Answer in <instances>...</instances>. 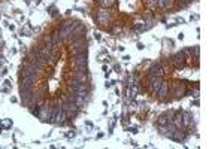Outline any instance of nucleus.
Returning <instances> with one entry per match:
<instances>
[{
  "mask_svg": "<svg viewBox=\"0 0 224 149\" xmlns=\"http://www.w3.org/2000/svg\"><path fill=\"white\" fill-rule=\"evenodd\" d=\"M181 124H182V127H191L193 116H191L188 112H184L182 115H181Z\"/></svg>",
  "mask_w": 224,
  "mask_h": 149,
  "instance_id": "f8f14e48",
  "label": "nucleus"
},
{
  "mask_svg": "<svg viewBox=\"0 0 224 149\" xmlns=\"http://www.w3.org/2000/svg\"><path fill=\"white\" fill-rule=\"evenodd\" d=\"M2 66H3V58L0 57V67H2Z\"/></svg>",
  "mask_w": 224,
  "mask_h": 149,
  "instance_id": "393cba45",
  "label": "nucleus"
},
{
  "mask_svg": "<svg viewBox=\"0 0 224 149\" xmlns=\"http://www.w3.org/2000/svg\"><path fill=\"white\" fill-rule=\"evenodd\" d=\"M33 82H34L33 78H24V76H22L20 89H32L33 88Z\"/></svg>",
  "mask_w": 224,
  "mask_h": 149,
  "instance_id": "ddd939ff",
  "label": "nucleus"
},
{
  "mask_svg": "<svg viewBox=\"0 0 224 149\" xmlns=\"http://www.w3.org/2000/svg\"><path fill=\"white\" fill-rule=\"evenodd\" d=\"M72 63H73V67H87V54H78L73 55L72 58Z\"/></svg>",
  "mask_w": 224,
  "mask_h": 149,
  "instance_id": "39448f33",
  "label": "nucleus"
},
{
  "mask_svg": "<svg viewBox=\"0 0 224 149\" xmlns=\"http://www.w3.org/2000/svg\"><path fill=\"white\" fill-rule=\"evenodd\" d=\"M61 110L66 112V115L72 116L79 110V106H78L75 102H72V100H64V103L61 104Z\"/></svg>",
  "mask_w": 224,
  "mask_h": 149,
  "instance_id": "f03ea898",
  "label": "nucleus"
},
{
  "mask_svg": "<svg viewBox=\"0 0 224 149\" xmlns=\"http://www.w3.org/2000/svg\"><path fill=\"white\" fill-rule=\"evenodd\" d=\"M157 122H158V125H164V124H167V116L164 115H160V118L157 119Z\"/></svg>",
  "mask_w": 224,
  "mask_h": 149,
  "instance_id": "412c9836",
  "label": "nucleus"
},
{
  "mask_svg": "<svg viewBox=\"0 0 224 149\" xmlns=\"http://www.w3.org/2000/svg\"><path fill=\"white\" fill-rule=\"evenodd\" d=\"M162 78H157V76H148V87H149V91L157 94V91L162 85Z\"/></svg>",
  "mask_w": 224,
  "mask_h": 149,
  "instance_id": "7ed1b4c3",
  "label": "nucleus"
},
{
  "mask_svg": "<svg viewBox=\"0 0 224 149\" xmlns=\"http://www.w3.org/2000/svg\"><path fill=\"white\" fill-rule=\"evenodd\" d=\"M120 31H121V28H120V27H115V28H114V33H120Z\"/></svg>",
  "mask_w": 224,
  "mask_h": 149,
  "instance_id": "b1692460",
  "label": "nucleus"
},
{
  "mask_svg": "<svg viewBox=\"0 0 224 149\" xmlns=\"http://www.w3.org/2000/svg\"><path fill=\"white\" fill-rule=\"evenodd\" d=\"M66 112H63L61 109H58L57 112H55V115H54V118H52V122L54 124H57V125H61L63 122H64V119H66Z\"/></svg>",
  "mask_w": 224,
  "mask_h": 149,
  "instance_id": "9d476101",
  "label": "nucleus"
},
{
  "mask_svg": "<svg viewBox=\"0 0 224 149\" xmlns=\"http://www.w3.org/2000/svg\"><path fill=\"white\" fill-rule=\"evenodd\" d=\"M72 89L75 93H84V91H88V87H87V82L75 81L73 85H72Z\"/></svg>",
  "mask_w": 224,
  "mask_h": 149,
  "instance_id": "9b49d317",
  "label": "nucleus"
},
{
  "mask_svg": "<svg viewBox=\"0 0 224 149\" xmlns=\"http://www.w3.org/2000/svg\"><path fill=\"white\" fill-rule=\"evenodd\" d=\"M164 67L163 64H156V66H152V67L148 70V76H157V78H162L164 74Z\"/></svg>",
  "mask_w": 224,
  "mask_h": 149,
  "instance_id": "0eeeda50",
  "label": "nucleus"
},
{
  "mask_svg": "<svg viewBox=\"0 0 224 149\" xmlns=\"http://www.w3.org/2000/svg\"><path fill=\"white\" fill-rule=\"evenodd\" d=\"M72 52L73 55H78V54H87V42L84 37H79V39H75L72 42Z\"/></svg>",
  "mask_w": 224,
  "mask_h": 149,
  "instance_id": "f257e3e1",
  "label": "nucleus"
},
{
  "mask_svg": "<svg viewBox=\"0 0 224 149\" xmlns=\"http://www.w3.org/2000/svg\"><path fill=\"white\" fill-rule=\"evenodd\" d=\"M185 94H188V95H191L193 94V97H199V89H193V91H185Z\"/></svg>",
  "mask_w": 224,
  "mask_h": 149,
  "instance_id": "4be33fe9",
  "label": "nucleus"
},
{
  "mask_svg": "<svg viewBox=\"0 0 224 149\" xmlns=\"http://www.w3.org/2000/svg\"><path fill=\"white\" fill-rule=\"evenodd\" d=\"M37 70L39 69L36 67V66H33V64H28V66H26L24 67V72H22V76L24 78H36L37 76Z\"/></svg>",
  "mask_w": 224,
  "mask_h": 149,
  "instance_id": "6e6552de",
  "label": "nucleus"
},
{
  "mask_svg": "<svg viewBox=\"0 0 224 149\" xmlns=\"http://www.w3.org/2000/svg\"><path fill=\"white\" fill-rule=\"evenodd\" d=\"M75 81H79V82H87L88 81V74L87 72H79V70H76L73 74Z\"/></svg>",
  "mask_w": 224,
  "mask_h": 149,
  "instance_id": "4468645a",
  "label": "nucleus"
},
{
  "mask_svg": "<svg viewBox=\"0 0 224 149\" xmlns=\"http://www.w3.org/2000/svg\"><path fill=\"white\" fill-rule=\"evenodd\" d=\"M164 115L167 116V122H172L173 121V118L177 115V112H173V110H167V112H164Z\"/></svg>",
  "mask_w": 224,
  "mask_h": 149,
  "instance_id": "aec40b11",
  "label": "nucleus"
},
{
  "mask_svg": "<svg viewBox=\"0 0 224 149\" xmlns=\"http://www.w3.org/2000/svg\"><path fill=\"white\" fill-rule=\"evenodd\" d=\"M0 74H2V72H0Z\"/></svg>",
  "mask_w": 224,
  "mask_h": 149,
  "instance_id": "a878e982",
  "label": "nucleus"
},
{
  "mask_svg": "<svg viewBox=\"0 0 224 149\" xmlns=\"http://www.w3.org/2000/svg\"><path fill=\"white\" fill-rule=\"evenodd\" d=\"M51 41H52V43H54V45H58V43L63 41V36L60 34V31H55V33L51 36Z\"/></svg>",
  "mask_w": 224,
  "mask_h": 149,
  "instance_id": "dca6fc26",
  "label": "nucleus"
},
{
  "mask_svg": "<svg viewBox=\"0 0 224 149\" xmlns=\"http://www.w3.org/2000/svg\"><path fill=\"white\" fill-rule=\"evenodd\" d=\"M199 52H200L199 46H194V48H193V54H194V57H199Z\"/></svg>",
  "mask_w": 224,
  "mask_h": 149,
  "instance_id": "5701e85b",
  "label": "nucleus"
},
{
  "mask_svg": "<svg viewBox=\"0 0 224 149\" xmlns=\"http://www.w3.org/2000/svg\"><path fill=\"white\" fill-rule=\"evenodd\" d=\"M99 5L102 7H111L114 5V0H99Z\"/></svg>",
  "mask_w": 224,
  "mask_h": 149,
  "instance_id": "6ab92c4d",
  "label": "nucleus"
},
{
  "mask_svg": "<svg viewBox=\"0 0 224 149\" xmlns=\"http://www.w3.org/2000/svg\"><path fill=\"white\" fill-rule=\"evenodd\" d=\"M157 5L160 7H172L173 6V0H158Z\"/></svg>",
  "mask_w": 224,
  "mask_h": 149,
  "instance_id": "f3484780",
  "label": "nucleus"
},
{
  "mask_svg": "<svg viewBox=\"0 0 224 149\" xmlns=\"http://www.w3.org/2000/svg\"><path fill=\"white\" fill-rule=\"evenodd\" d=\"M139 91H141V88H139L137 85H132V88H129V93H127V95H129L130 99H135L136 95L139 94Z\"/></svg>",
  "mask_w": 224,
  "mask_h": 149,
  "instance_id": "2eb2a0df",
  "label": "nucleus"
},
{
  "mask_svg": "<svg viewBox=\"0 0 224 149\" xmlns=\"http://www.w3.org/2000/svg\"><path fill=\"white\" fill-rule=\"evenodd\" d=\"M111 18V12H109L108 7H102L99 12H97V21L100 22V24H106Z\"/></svg>",
  "mask_w": 224,
  "mask_h": 149,
  "instance_id": "423d86ee",
  "label": "nucleus"
},
{
  "mask_svg": "<svg viewBox=\"0 0 224 149\" xmlns=\"http://www.w3.org/2000/svg\"><path fill=\"white\" fill-rule=\"evenodd\" d=\"M167 93H169V84H167V82H162L160 88H158V91H157V94H158V99H160V100H166V97H167Z\"/></svg>",
  "mask_w": 224,
  "mask_h": 149,
  "instance_id": "1a4fd4ad",
  "label": "nucleus"
},
{
  "mask_svg": "<svg viewBox=\"0 0 224 149\" xmlns=\"http://www.w3.org/2000/svg\"><path fill=\"white\" fill-rule=\"evenodd\" d=\"M185 84H179L177 88V97H182V95H185Z\"/></svg>",
  "mask_w": 224,
  "mask_h": 149,
  "instance_id": "a211bd4d",
  "label": "nucleus"
},
{
  "mask_svg": "<svg viewBox=\"0 0 224 149\" xmlns=\"http://www.w3.org/2000/svg\"><path fill=\"white\" fill-rule=\"evenodd\" d=\"M187 58H185V55L182 54V52H181V51H179V52H177V54L173 55V57H172V64H173V66H175V67H178V69H182L184 66H185V63H187Z\"/></svg>",
  "mask_w": 224,
  "mask_h": 149,
  "instance_id": "20e7f679",
  "label": "nucleus"
}]
</instances>
